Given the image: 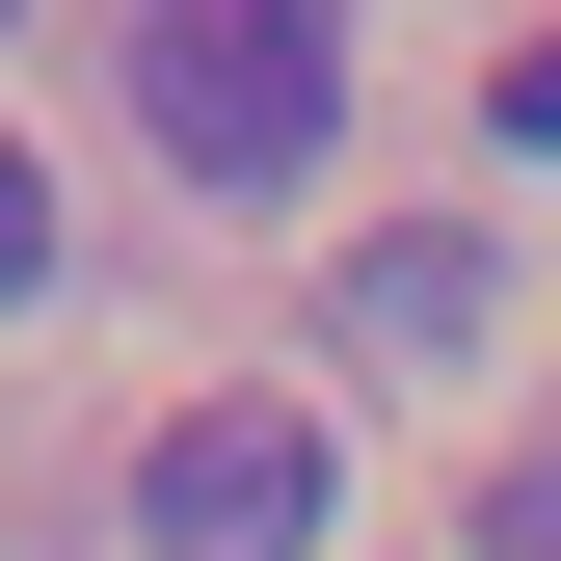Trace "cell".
Segmentation results:
<instances>
[{
    "mask_svg": "<svg viewBox=\"0 0 561 561\" xmlns=\"http://www.w3.org/2000/svg\"><path fill=\"white\" fill-rule=\"evenodd\" d=\"M134 134L187 187H295L347 134V0H161L134 27Z\"/></svg>",
    "mask_w": 561,
    "mask_h": 561,
    "instance_id": "1",
    "label": "cell"
},
{
    "mask_svg": "<svg viewBox=\"0 0 561 561\" xmlns=\"http://www.w3.org/2000/svg\"><path fill=\"white\" fill-rule=\"evenodd\" d=\"M134 535L161 561H321V428L295 401H187V428L134 455Z\"/></svg>",
    "mask_w": 561,
    "mask_h": 561,
    "instance_id": "2",
    "label": "cell"
},
{
    "mask_svg": "<svg viewBox=\"0 0 561 561\" xmlns=\"http://www.w3.org/2000/svg\"><path fill=\"white\" fill-rule=\"evenodd\" d=\"M481 295H508L481 241H375V267H347V321H375V347H481Z\"/></svg>",
    "mask_w": 561,
    "mask_h": 561,
    "instance_id": "3",
    "label": "cell"
},
{
    "mask_svg": "<svg viewBox=\"0 0 561 561\" xmlns=\"http://www.w3.org/2000/svg\"><path fill=\"white\" fill-rule=\"evenodd\" d=\"M481 561H561V455H508V481H481Z\"/></svg>",
    "mask_w": 561,
    "mask_h": 561,
    "instance_id": "4",
    "label": "cell"
},
{
    "mask_svg": "<svg viewBox=\"0 0 561 561\" xmlns=\"http://www.w3.org/2000/svg\"><path fill=\"white\" fill-rule=\"evenodd\" d=\"M27 295H54V187L0 161V321H27Z\"/></svg>",
    "mask_w": 561,
    "mask_h": 561,
    "instance_id": "5",
    "label": "cell"
},
{
    "mask_svg": "<svg viewBox=\"0 0 561 561\" xmlns=\"http://www.w3.org/2000/svg\"><path fill=\"white\" fill-rule=\"evenodd\" d=\"M508 134H535V161H561V54H508Z\"/></svg>",
    "mask_w": 561,
    "mask_h": 561,
    "instance_id": "6",
    "label": "cell"
},
{
    "mask_svg": "<svg viewBox=\"0 0 561 561\" xmlns=\"http://www.w3.org/2000/svg\"><path fill=\"white\" fill-rule=\"evenodd\" d=\"M0 27H27V0H0Z\"/></svg>",
    "mask_w": 561,
    "mask_h": 561,
    "instance_id": "7",
    "label": "cell"
}]
</instances>
